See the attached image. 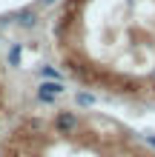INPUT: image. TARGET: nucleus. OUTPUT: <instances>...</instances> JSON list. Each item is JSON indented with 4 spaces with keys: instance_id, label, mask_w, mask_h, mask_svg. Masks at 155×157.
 <instances>
[{
    "instance_id": "f03ea898",
    "label": "nucleus",
    "mask_w": 155,
    "mask_h": 157,
    "mask_svg": "<svg viewBox=\"0 0 155 157\" xmlns=\"http://www.w3.org/2000/svg\"><path fill=\"white\" fill-rule=\"evenodd\" d=\"M55 132L58 134H75L78 132V126H80V117L75 112H66V109H60L58 114H55Z\"/></svg>"
},
{
    "instance_id": "f257e3e1",
    "label": "nucleus",
    "mask_w": 155,
    "mask_h": 157,
    "mask_svg": "<svg viewBox=\"0 0 155 157\" xmlns=\"http://www.w3.org/2000/svg\"><path fill=\"white\" fill-rule=\"evenodd\" d=\"M40 9L38 3H32V6H23V9H17V12H12V26H17L20 32H35L40 26Z\"/></svg>"
},
{
    "instance_id": "1a4fd4ad",
    "label": "nucleus",
    "mask_w": 155,
    "mask_h": 157,
    "mask_svg": "<svg viewBox=\"0 0 155 157\" xmlns=\"http://www.w3.org/2000/svg\"><path fill=\"white\" fill-rule=\"evenodd\" d=\"M147 143H149L152 149H155V134H147Z\"/></svg>"
},
{
    "instance_id": "39448f33",
    "label": "nucleus",
    "mask_w": 155,
    "mask_h": 157,
    "mask_svg": "<svg viewBox=\"0 0 155 157\" xmlns=\"http://www.w3.org/2000/svg\"><path fill=\"white\" fill-rule=\"evenodd\" d=\"M75 103H78V109H92L98 103V97L92 94V91H78V94H75Z\"/></svg>"
},
{
    "instance_id": "423d86ee",
    "label": "nucleus",
    "mask_w": 155,
    "mask_h": 157,
    "mask_svg": "<svg viewBox=\"0 0 155 157\" xmlns=\"http://www.w3.org/2000/svg\"><path fill=\"white\" fill-rule=\"evenodd\" d=\"M38 77H40V80H63V75H60L55 66H49V63H43V66L38 69Z\"/></svg>"
},
{
    "instance_id": "20e7f679",
    "label": "nucleus",
    "mask_w": 155,
    "mask_h": 157,
    "mask_svg": "<svg viewBox=\"0 0 155 157\" xmlns=\"http://www.w3.org/2000/svg\"><path fill=\"white\" fill-rule=\"evenodd\" d=\"M6 63H9V69H20V63H23V43H12L9 46Z\"/></svg>"
},
{
    "instance_id": "6e6552de",
    "label": "nucleus",
    "mask_w": 155,
    "mask_h": 157,
    "mask_svg": "<svg viewBox=\"0 0 155 157\" xmlns=\"http://www.w3.org/2000/svg\"><path fill=\"white\" fill-rule=\"evenodd\" d=\"M55 3H58V0H38V9H40V12H43V9H52Z\"/></svg>"
},
{
    "instance_id": "0eeeda50",
    "label": "nucleus",
    "mask_w": 155,
    "mask_h": 157,
    "mask_svg": "<svg viewBox=\"0 0 155 157\" xmlns=\"http://www.w3.org/2000/svg\"><path fill=\"white\" fill-rule=\"evenodd\" d=\"M38 97V103H43V106H55V100L58 97H49V94H35Z\"/></svg>"
},
{
    "instance_id": "7ed1b4c3",
    "label": "nucleus",
    "mask_w": 155,
    "mask_h": 157,
    "mask_svg": "<svg viewBox=\"0 0 155 157\" xmlns=\"http://www.w3.org/2000/svg\"><path fill=\"white\" fill-rule=\"evenodd\" d=\"M66 91V83L63 80H40L38 83V91L35 94H49V97H60Z\"/></svg>"
}]
</instances>
